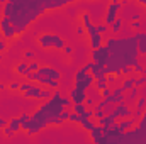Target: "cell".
<instances>
[{"label":"cell","instance_id":"6da1fadb","mask_svg":"<svg viewBox=\"0 0 146 144\" xmlns=\"http://www.w3.org/2000/svg\"><path fill=\"white\" fill-rule=\"evenodd\" d=\"M72 2L75 3L80 0H9L7 3H3L2 15L10 17L15 34L21 36L39 15H42L48 10L65 7Z\"/></svg>","mask_w":146,"mask_h":144},{"label":"cell","instance_id":"7a4b0ae2","mask_svg":"<svg viewBox=\"0 0 146 144\" xmlns=\"http://www.w3.org/2000/svg\"><path fill=\"white\" fill-rule=\"evenodd\" d=\"M63 108L65 107L61 104V92H60V88L53 90L51 98L44 100L36 108V112H33L27 134L29 136H36L42 129H46L49 126H63V122L60 119V114L63 112Z\"/></svg>","mask_w":146,"mask_h":144},{"label":"cell","instance_id":"3957f363","mask_svg":"<svg viewBox=\"0 0 146 144\" xmlns=\"http://www.w3.org/2000/svg\"><path fill=\"white\" fill-rule=\"evenodd\" d=\"M106 46L109 48V63L115 68H122L126 65H134L138 61L139 51H138V39L136 36L131 37H107L106 39Z\"/></svg>","mask_w":146,"mask_h":144},{"label":"cell","instance_id":"277c9868","mask_svg":"<svg viewBox=\"0 0 146 144\" xmlns=\"http://www.w3.org/2000/svg\"><path fill=\"white\" fill-rule=\"evenodd\" d=\"M117 143H146V110L143 114L141 122H138L133 129L124 131L115 139V144Z\"/></svg>","mask_w":146,"mask_h":144},{"label":"cell","instance_id":"5b68a950","mask_svg":"<svg viewBox=\"0 0 146 144\" xmlns=\"http://www.w3.org/2000/svg\"><path fill=\"white\" fill-rule=\"evenodd\" d=\"M94 81H95L94 75L88 71V70H85V66H82L78 71L75 73V87L80 88V90H88V88H92V87H94Z\"/></svg>","mask_w":146,"mask_h":144},{"label":"cell","instance_id":"8992f818","mask_svg":"<svg viewBox=\"0 0 146 144\" xmlns=\"http://www.w3.org/2000/svg\"><path fill=\"white\" fill-rule=\"evenodd\" d=\"M90 61L106 66V65L109 63V48H107L106 44H100L99 48L92 49V53H90Z\"/></svg>","mask_w":146,"mask_h":144},{"label":"cell","instance_id":"52a82bcc","mask_svg":"<svg viewBox=\"0 0 146 144\" xmlns=\"http://www.w3.org/2000/svg\"><path fill=\"white\" fill-rule=\"evenodd\" d=\"M0 32H2V36H5L7 41H12V39L17 37L15 29H14V26H12L10 17H7V15H0Z\"/></svg>","mask_w":146,"mask_h":144},{"label":"cell","instance_id":"ba28073f","mask_svg":"<svg viewBox=\"0 0 146 144\" xmlns=\"http://www.w3.org/2000/svg\"><path fill=\"white\" fill-rule=\"evenodd\" d=\"M121 9H122V3H121V2H109V3H107V12H106L104 22H106L109 27L114 24V20L119 17Z\"/></svg>","mask_w":146,"mask_h":144},{"label":"cell","instance_id":"9c48e42d","mask_svg":"<svg viewBox=\"0 0 146 144\" xmlns=\"http://www.w3.org/2000/svg\"><path fill=\"white\" fill-rule=\"evenodd\" d=\"M90 139L94 141L95 144H106V134H104V127L100 124H97L90 132H88Z\"/></svg>","mask_w":146,"mask_h":144},{"label":"cell","instance_id":"30bf717a","mask_svg":"<svg viewBox=\"0 0 146 144\" xmlns=\"http://www.w3.org/2000/svg\"><path fill=\"white\" fill-rule=\"evenodd\" d=\"M68 97L72 98L73 104H83L85 98H87V90H80V88L73 87V88H70V92H68Z\"/></svg>","mask_w":146,"mask_h":144},{"label":"cell","instance_id":"8fae6325","mask_svg":"<svg viewBox=\"0 0 146 144\" xmlns=\"http://www.w3.org/2000/svg\"><path fill=\"white\" fill-rule=\"evenodd\" d=\"M53 39H54V34L51 32H42L37 36V44L42 48V49H53Z\"/></svg>","mask_w":146,"mask_h":144},{"label":"cell","instance_id":"7c38bea8","mask_svg":"<svg viewBox=\"0 0 146 144\" xmlns=\"http://www.w3.org/2000/svg\"><path fill=\"white\" fill-rule=\"evenodd\" d=\"M114 112H115V115H117V120H119V119H127V117H131V115H133V110L126 105V102L115 104Z\"/></svg>","mask_w":146,"mask_h":144},{"label":"cell","instance_id":"4fadbf2b","mask_svg":"<svg viewBox=\"0 0 146 144\" xmlns=\"http://www.w3.org/2000/svg\"><path fill=\"white\" fill-rule=\"evenodd\" d=\"M41 90H42V85H39L36 81L31 83V87L22 93L26 98H34V100H39V95H41Z\"/></svg>","mask_w":146,"mask_h":144},{"label":"cell","instance_id":"5bb4252c","mask_svg":"<svg viewBox=\"0 0 146 144\" xmlns=\"http://www.w3.org/2000/svg\"><path fill=\"white\" fill-rule=\"evenodd\" d=\"M90 73L94 75V78H95V80H107L106 66H102V65H97V63H94V66L90 68Z\"/></svg>","mask_w":146,"mask_h":144},{"label":"cell","instance_id":"9a60e30c","mask_svg":"<svg viewBox=\"0 0 146 144\" xmlns=\"http://www.w3.org/2000/svg\"><path fill=\"white\" fill-rule=\"evenodd\" d=\"M117 124H119V129L124 132V131H129V129H133L136 124H138V119H134V117H127V119H119L117 120Z\"/></svg>","mask_w":146,"mask_h":144},{"label":"cell","instance_id":"2e32d148","mask_svg":"<svg viewBox=\"0 0 146 144\" xmlns=\"http://www.w3.org/2000/svg\"><path fill=\"white\" fill-rule=\"evenodd\" d=\"M39 75H44V76H49V78H56V80H61V73L58 70H54L53 66H39Z\"/></svg>","mask_w":146,"mask_h":144},{"label":"cell","instance_id":"e0dca14e","mask_svg":"<svg viewBox=\"0 0 146 144\" xmlns=\"http://www.w3.org/2000/svg\"><path fill=\"white\" fill-rule=\"evenodd\" d=\"M134 36L138 39V51H139V54H146V32L138 31Z\"/></svg>","mask_w":146,"mask_h":144},{"label":"cell","instance_id":"ac0fdd59","mask_svg":"<svg viewBox=\"0 0 146 144\" xmlns=\"http://www.w3.org/2000/svg\"><path fill=\"white\" fill-rule=\"evenodd\" d=\"M136 75H138V73H133V75H129V76L122 78V81H121V87H122L124 93H126V92H129V90L134 87V78H136Z\"/></svg>","mask_w":146,"mask_h":144},{"label":"cell","instance_id":"d6986e66","mask_svg":"<svg viewBox=\"0 0 146 144\" xmlns=\"http://www.w3.org/2000/svg\"><path fill=\"white\" fill-rule=\"evenodd\" d=\"M80 126L83 127V131L90 132V131L97 126V120H94V119H87V117H82V119H80Z\"/></svg>","mask_w":146,"mask_h":144},{"label":"cell","instance_id":"ffe728a7","mask_svg":"<svg viewBox=\"0 0 146 144\" xmlns=\"http://www.w3.org/2000/svg\"><path fill=\"white\" fill-rule=\"evenodd\" d=\"M139 92H141V90H139V87H136V85H134L129 92H126V100H127L129 104L136 102V98L139 97Z\"/></svg>","mask_w":146,"mask_h":144},{"label":"cell","instance_id":"44dd1931","mask_svg":"<svg viewBox=\"0 0 146 144\" xmlns=\"http://www.w3.org/2000/svg\"><path fill=\"white\" fill-rule=\"evenodd\" d=\"M19 120H21V131H26V132H27V129H29V122H31V114L22 112V114L19 115Z\"/></svg>","mask_w":146,"mask_h":144},{"label":"cell","instance_id":"7402d4cb","mask_svg":"<svg viewBox=\"0 0 146 144\" xmlns=\"http://www.w3.org/2000/svg\"><path fill=\"white\" fill-rule=\"evenodd\" d=\"M15 73H17V75H21V76H26V75L29 73V59H26V61L19 63V65L15 66Z\"/></svg>","mask_w":146,"mask_h":144},{"label":"cell","instance_id":"603a6c76","mask_svg":"<svg viewBox=\"0 0 146 144\" xmlns=\"http://www.w3.org/2000/svg\"><path fill=\"white\" fill-rule=\"evenodd\" d=\"M65 46H66V41H65L61 36H56V34H54V39H53V49L61 51Z\"/></svg>","mask_w":146,"mask_h":144},{"label":"cell","instance_id":"cb8c5ba5","mask_svg":"<svg viewBox=\"0 0 146 144\" xmlns=\"http://www.w3.org/2000/svg\"><path fill=\"white\" fill-rule=\"evenodd\" d=\"M122 24H124V20H122L121 17H117V19L114 20V24L110 26V32H112V34H119V32L122 31Z\"/></svg>","mask_w":146,"mask_h":144},{"label":"cell","instance_id":"d4e9b609","mask_svg":"<svg viewBox=\"0 0 146 144\" xmlns=\"http://www.w3.org/2000/svg\"><path fill=\"white\" fill-rule=\"evenodd\" d=\"M7 126H9L14 132H19V131H21V120H19V117H12Z\"/></svg>","mask_w":146,"mask_h":144},{"label":"cell","instance_id":"484cf974","mask_svg":"<svg viewBox=\"0 0 146 144\" xmlns=\"http://www.w3.org/2000/svg\"><path fill=\"white\" fill-rule=\"evenodd\" d=\"M95 29H97V32H99V34H102V36H107V34L110 32V27L106 24V22L97 24V26H95Z\"/></svg>","mask_w":146,"mask_h":144},{"label":"cell","instance_id":"4316f807","mask_svg":"<svg viewBox=\"0 0 146 144\" xmlns=\"http://www.w3.org/2000/svg\"><path fill=\"white\" fill-rule=\"evenodd\" d=\"M51 95H53V88H49V87H42L41 95H39V100H48V98H51Z\"/></svg>","mask_w":146,"mask_h":144},{"label":"cell","instance_id":"83f0119b","mask_svg":"<svg viewBox=\"0 0 146 144\" xmlns=\"http://www.w3.org/2000/svg\"><path fill=\"white\" fill-rule=\"evenodd\" d=\"M94 87H95V90H104V88H107L109 87V83H107V80H95L94 81Z\"/></svg>","mask_w":146,"mask_h":144},{"label":"cell","instance_id":"f1b7e54d","mask_svg":"<svg viewBox=\"0 0 146 144\" xmlns=\"http://www.w3.org/2000/svg\"><path fill=\"white\" fill-rule=\"evenodd\" d=\"M134 105H136V108H141V110H146V97H143V95H139V97L136 98Z\"/></svg>","mask_w":146,"mask_h":144},{"label":"cell","instance_id":"f546056e","mask_svg":"<svg viewBox=\"0 0 146 144\" xmlns=\"http://www.w3.org/2000/svg\"><path fill=\"white\" fill-rule=\"evenodd\" d=\"M72 110L82 115V114L87 110V105H85V104H73V105H72Z\"/></svg>","mask_w":146,"mask_h":144},{"label":"cell","instance_id":"4dcf8cb0","mask_svg":"<svg viewBox=\"0 0 146 144\" xmlns=\"http://www.w3.org/2000/svg\"><path fill=\"white\" fill-rule=\"evenodd\" d=\"M134 85H136V87H139V88H141V87H145V85H146V75H141V76H139V75H136V78H134Z\"/></svg>","mask_w":146,"mask_h":144},{"label":"cell","instance_id":"1f68e13d","mask_svg":"<svg viewBox=\"0 0 146 144\" xmlns=\"http://www.w3.org/2000/svg\"><path fill=\"white\" fill-rule=\"evenodd\" d=\"M80 119H82V115L72 110V112H70V117H68V122H72V124H80Z\"/></svg>","mask_w":146,"mask_h":144},{"label":"cell","instance_id":"d6a6232c","mask_svg":"<svg viewBox=\"0 0 146 144\" xmlns=\"http://www.w3.org/2000/svg\"><path fill=\"white\" fill-rule=\"evenodd\" d=\"M70 112H72L70 108H68V107H65V108H63V112L60 114V119H61V122H63V124H65V122H68V117H70Z\"/></svg>","mask_w":146,"mask_h":144},{"label":"cell","instance_id":"836d02e7","mask_svg":"<svg viewBox=\"0 0 146 144\" xmlns=\"http://www.w3.org/2000/svg\"><path fill=\"white\" fill-rule=\"evenodd\" d=\"M133 70H134V73H138V75H145V66H143L139 61H136V63L133 65Z\"/></svg>","mask_w":146,"mask_h":144},{"label":"cell","instance_id":"e575fe53","mask_svg":"<svg viewBox=\"0 0 146 144\" xmlns=\"http://www.w3.org/2000/svg\"><path fill=\"white\" fill-rule=\"evenodd\" d=\"M85 34H87V31H85V26H83V24L78 20V22H76V36H85Z\"/></svg>","mask_w":146,"mask_h":144},{"label":"cell","instance_id":"d590c367","mask_svg":"<svg viewBox=\"0 0 146 144\" xmlns=\"http://www.w3.org/2000/svg\"><path fill=\"white\" fill-rule=\"evenodd\" d=\"M83 104L87 105V108H94L97 102H95V98H94V97H88V95H87V98H85V102H83Z\"/></svg>","mask_w":146,"mask_h":144},{"label":"cell","instance_id":"8d00e7d4","mask_svg":"<svg viewBox=\"0 0 146 144\" xmlns=\"http://www.w3.org/2000/svg\"><path fill=\"white\" fill-rule=\"evenodd\" d=\"M19 87H21L19 81H10V83L7 85V90H10V92H19Z\"/></svg>","mask_w":146,"mask_h":144},{"label":"cell","instance_id":"74e56055","mask_svg":"<svg viewBox=\"0 0 146 144\" xmlns=\"http://www.w3.org/2000/svg\"><path fill=\"white\" fill-rule=\"evenodd\" d=\"M121 73H122L124 76H127V75H133L134 70H133V66H131V65H126V66H122V68H121Z\"/></svg>","mask_w":146,"mask_h":144},{"label":"cell","instance_id":"f35d334b","mask_svg":"<svg viewBox=\"0 0 146 144\" xmlns=\"http://www.w3.org/2000/svg\"><path fill=\"white\" fill-rule=\"evenodd\" d=\"M2 131H3V136H5V137H14V136H15V132H14V131H12L9 126L2 127Z\"/></svg>","mask_w":146,"mask_h":144},{"label":"cell","instance_id":"ab89813d","mask_svg":"<svg viewBox=\"0 0 146 144\" xmlns=\"http://www.w3.org/2000/svg\"><path fill=\"white\" fill-rule=\"evenodd\" d=\"M39 66H41V65H39V63H37V61H34V59H29V71H37V70H39Z\"/></svg>","mask_w":146,"mask_h":144},{"label":"cell","instance_id":"60d3db41","mask_svg":"<svg viewBox=\"0 0 146 144\" xmlns=\"http://www.w3.org/2000/svg\"><path fill=\"white\" fill-rule=\"evenodd\" d=\"M61 104H63V107H68V108L73 105L72 98H70V97H65V95H61Z\"/></svg>","mask_w":146,"mask_h":144},{"label":"cell","instance_id":"b9f144b4","mask_svg":"<svg viewBox=\"0 0 146 144\" xmlns=\"http://www.w3.org/2000/svg\"><path fill=\"white\" fill-rule=\"evenodd\" d=\"M7 48H9V41L7 39H2V36H0V53L7 51Z\"/></svg>","mask_w":146,"mask_h":144},{"label":"cell","instance_id":"7bdbcfd3","mask_svg":"<svg viewBox=\"0 0 146 144\" xmlns=\"http://www.w3.org/2000/svg\"><path fill=\"white\" fill-rule=\"evenodd\" d=\"M110 93H112V87H107V88L100 90V97H102V98H107Z\"/></svg>","mask_w":146,"mask_h":144},{"label":"cell","instance_id":"ee69618b","mask_svg":"<svg viewBox=\"0 0 146 144\" xmlns=\"http://www.w3.org/2000/svg\"><path fill=\"white\" fill-rule=\"evenodd\" d=\"M31 83H33V81H29V80H27V81H24V83H21V87H19V92H21V93H24V92H26V90L31 87Z\"/></svg>","mask_w":146,"mask_h":144},{"label":"cell","instance_id":"f6af8a7d","mask_svg":"<svg viewBox=\"0 0 146 144\" xmlns=\"http://www.w3.org/2000/svg\"><path fill=\"white\" fill-rule=\"evenodd\" d=\"M143 114H145V110H141V108H136V110H133V115H131V117H134V119H138V120H139V119L143 117Z\"/></svg>","mask_w":146,"mask_h":144},{"label":"cell","instance_id":"bcb514c9","mask_svg":"<svg viewBox=\"0 0 146 144\" xmlns=\"http://www.w3.org/2000/svg\"><path fill=\"white\" fill-rule=\"evenodd\" d=\"M61 51H63V54H66V56H72V54H73V46L66 44V46H65Z\"/></svg>","mask_w":146,"mask_h":144},{"label":"cell","instance_id":"7dc6e473","mask_svg":"<svg viewBox=\"0 0 146 144\" xmlns=\"http://www.w3.org/2000/svg\"><path fill=\"white\" fill-rule=\"evenodd\" d=\"M82 117H87V119H94V108H87V110L82 114Z\"/></svg>","mask_w":146,"mask_h":144},{"label":"cell","instance_id":"c3c4849f","mask_svg":"<svg viewBox=\"0 0 146 144\" xmlns=\"http://www.w3.org/2000/svg\"><path fill=\"white\" fill-rule=\"evenodd\" d=\"M24 58H26V59H34V51L26 49V51H24Z\"/></svg>","mask_w":146,"mask_h":144},{"label":"cell","instance_id":"681fc988","mask_svg":"<svg viewBox=\"0 0 146 144\" xmlns=\"http://www.w3.org/2000/svg\"><path fill=\"white\" fill-rule=\"evenodd\" d=\"M131 27L136 29V31H141V20H133L131 22Z\"/></svg>","mask_w":146,"mask_h":144},{"label":"cell","instance_id":"f907efd6","mask_svg":"<svg viewBox=\"0 0 146 144\" xmlns=\"http://www.w3.org/2000/svg\"><path fill=\"white\" fill-rule=\"evenodd\" d=\"M131 20H141V15H139L138 12H134V14L131 15Z\"/></svg>","mask_w":146,"mask_h":144},{"label":"cell","instance_id":"816d5d0a","mask_svg":"<svg viewBox=\"0 0 146 144\" xmlns=\"http://www.w3.org/2000/svg\"><path fill=\"white\" fill-rule=\"evenodd\" d=\"M7 124H9V120H5V119H2V117H0V129H2V127H5Z\"/></svg>","mask_w":146,"mask_h":144},{"label":"cell","instance_id":"f5cc1de1","mask_svg":"<svg viewBox=\"0 0 146 144\" xmlns=\"http://www.w3.org/2000/svg\"><path fill=\"white\" fill-rule=\"evenodd\" d=\"M3 90H7V87H5V83L0 81V92H3Z\"/></svg>","mask_w":146,"mask_h":144},{"label":"cell","instance_id":"db71d44e","mask_svg":"<svg viewBox=\"0 0 146 144\" xmlns=\"http://www.w3.org/2000/svg\"><path fill=\"white\" fill-rule=\"evenodd\" d=\"M136 2H138V3H141V5H145V7H146V0H136Z\"/></svg>","mask_w":146,"mask_h":144},{"label":"cell","instance_id":"11a10c76","mask_svg":"<svg viewBox=\"0 0 146 144\" xmlns=\"http://www.w3.org/2000/svg\"><path fill=\"white\" fill-rule=\"evenodd\" d=\"M7 2H9V0H0V3H7Z\"/></svg>","mask_w":146,"mask_h":144},{"label":"cell","instance_id":"9f6ffc18","mask_svg":"<svg viewBox=\"0 0 146 144\" xmlns=\"http://www.w3.org/2000/svg\"><path fill=\"white\" fill-rule=\"evenodd\" d=\"M109 2H119V0H109Z\"/></svg>","mask_w":146,"mask_h":144},{"label":"cell","instance_id":"6f0895ef","mask_svg":"<svg viewBox=\"0 0 146 144\" xmlns=\"http://www.w3.org/2000/svg\"><path fill=\"white\" fill-rule=\"evenodd\" d=\"M0 59H2V53H0Z\"/></svg>","mask_w":146,"mask_h":144},{"label":"cell","instance_id":"680465c9","mask_svg":"<svg viewBox=\"0 0 146 144\" xmlns=\"http://www.w3.org/2000/svg\"><path fill=\"white\" fill-rule=\"evenodd\" d=\"M94 2H99V0H94Z\"/></svg>","mask_w":146,"mask_h":144},{"label":"cell","instance_id":"91938a15","mask_svg":"<svg viewBox=\"0 0 146 144\" xmlns=\"http://www.w3.org/2000/svg\"><path fill=\"white\" fill-rule=\"evenodd\" d=\"M0 36H2V32H0Z\"/></svg>","mask_w":146,"mask_h":144},{"label":"cell","instance_id":"94428289","mask_svg":"<svg viewBox=\"0 0 146 144\" xmlns=\"http://www.w3.org/2000/svg\"><path fill=\"white\" fill-rule=\"evenodd\" d=\"M0 15H2V14H0Z\"/></svg>","mask_w":146,"mask_h":144}]
</instances>
